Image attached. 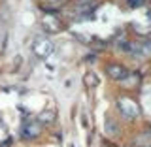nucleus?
Returning a JSON list of instances; mask_svg holds the SVG:
<instances>
[{
  "label": "nucleus",
  "mask_w": 151,
  "mask_h": 147,
  "mask_svg": "<svg viewBox=\"0 0 151 147\" xmlns=\"http://www.w3.org/2000/svg\"><path fill=\"white\" fill-rule=\"evenodd\" d=\"M55 119V113L53 111H44V113H42V115H40V123H47V121H53Z\"/></svg>",
  "instance_id": "5"
},
{
  "label": "nucleus",
  "mask_w": 151,
  "mask_h": 147,
  "mask_svg": "<svg viewBox=\"0 0 151 147\" xmlns=\"http://www.w3.org/2000/svg\"><path fill=\"white\" fill-rule=\"evenodd\" d=\"M106 72H108V75H110L111 79H115V81H123V79L129 75L127 68H125V66H121V64H108Z\"/></svg>",
  "instance_id": "4"
},
{
  "label": "nucleus",
  "mask_w": 151,
  "mask_h": 147,
  "mask_svg": "<svg viewBox=\"0 0 151 147\" xmlns=\"http://www.w3.org/2000/svg\"><path fill=\"white\" fill-rule=\"evenodd\" d=\"M40 132H42V123L38 121V123H27V125L23 126L21 134H23L25 140H34V138L40 136Z\"/></svg>",
  "instance_id": "3"
},
{
  "label": "nucleus",
  "mask_w": 151,
  "mask_h": 147,
  "mask_svg": "<svg viewBox=\"0 0 151 147\" xmlns=\"http://www.w3.org/2000/svg\"><path fill=\"white\" fill-rule=\"evenodd\" d=\"M144 4V0H129V6L130 8H140Z\"/></svg>",
  "instance_id": "6"
},
{
  "label": "nucleus",
  "mask_w": 151,
  "mask_h": 147,
  "mask_svg": "<svg viewBox=\"0 0 151 147\" xmlns=\"http://www.w3.org/2000/svg\"><path fill=\"white\" fill-rule=\"evenodd\" d=\"M34 53L38 57H42V59H45V57H49L53 53V44L47 38H38L34 42Z\"/></svg>",
  "instance_id": "2"
},
{
  "label": "nucleus",
  "mask_w": 151,
  "mask_h": 147,
  "mask_svg": "<svg viewBox=\"0 0 151 147\" xmlns=\"http://www.w3.org/2000/svg\"><path fill=\"white\" fill-rule=\"evenodd\" d=\"M119 110L123 113V117L125 119H134L136 115H138V106H136V102L134 100H130V98H119Z\"/></svg>",
  "instance_id": "1"
},
{
  "label": "nucleus",
  "mask_w": 151,
  "mask_h": 147,
  "mask_svg": "<svg viewBox=\"0 0 151 147\" xmlns=\"http://www.w3.org/2000/svg\"><path fill=\"white\" fill-rule=\"evenodd\" d=\"M49 2H59V0H49Z\"/></svg>",
  "instance_id": "7"
}]
</instances>
